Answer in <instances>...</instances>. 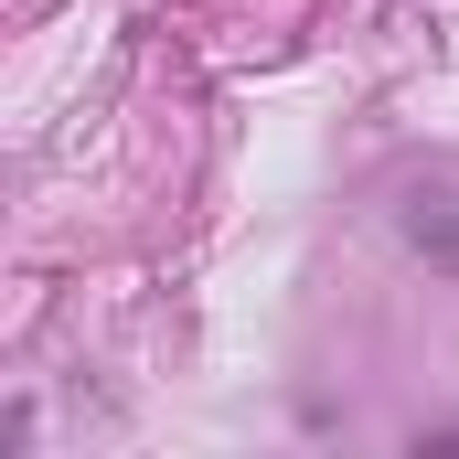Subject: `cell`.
Listing matches in <instances>:
<instances>
[{
    "mask_svg": "<svg viewBox=\"0 0 459 459\" xmlns=\"http://www.w3.org/2000/svg\"><path fill=\"white\" fill-rule=\"evenodd\" d=\"M406 246L438 256V267H459V204L449 193H406Z\"/></svg>",
    "mask_w": 459,
    "mask_h": 459,
    "instance_id": "obj_1",
    "label": "cell"
}]
</instances>
